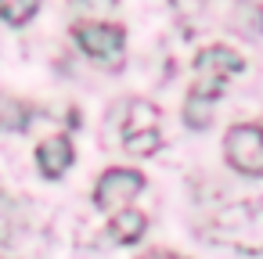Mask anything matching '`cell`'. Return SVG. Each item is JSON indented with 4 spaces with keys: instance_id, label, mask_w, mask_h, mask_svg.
I'll return each instance as SVG.
<instances>
[{
    "instance_id": "4fadbf2b",
    "label": "cell",
    "mask_w": 263,
    "mask_h": 259,
    "mask_svg": "<svg viewBox=\"0 0 263 259\" xmlns=\"http://www.w3.org/2000/svg\"><path fill=\"white\" fill-rule=\"evenodd\" d=\"M141 259H184V255H173V252H148V255H141Z\"/></svg>"
},
{
    "instance_id": "277c9868",
    "label": "cell",
    "mask_w": 263,
    "mask_h": 259,
    "mask_svg": "<svg viewBox=\"0 0 263 259\" xmlns=\"http://www.w3.org/2000/svg\"><path fill=\"white\" fill-rule=\"evenodd\" d=\"M144 187V176L137 169H105L98 187H94V205L112 212V209H126V202L137 198V191Z\"/></svg>"
},
{
    "instance_id": "8fae6325",
    "label": "cell",
    "mask_w": 263,
    "mask_h": 259,
    "mask_svg": "<svg viewBox=\"0 0 263 259\" xmlns=\"http://www.w3.org/2000/svg\"><path fill=\"white\" fill-rule=\"evenodd\" d=\"M209 119H213V101H205L198 94H187V101H184V123L191 130H205Z\"/></svg>"
},
{
    "instance_id": "52a82bcc",
    "label": "cell",
    "mask_w": 263,
    "mask_h": 259,
    "mask_svg": "<svg viewBox=\"0 0 263 259\" xmlns=\"http://www.w3.org/2000/svg\"><path fill=\"white\" fill-rule=\"evenodd\" d=\"M148 130H159V108H155V105H148V101H130V115H126L123 137L148 133Z\"/></svg>"
},
{
    "instance_id": "9c48e42d",
    "label": "cell",
    "mask_w": 263,
    "mask_h": 259,
    "mask_svg": "<svg viewBox=\"0 0 263 259\" xmlns=\"http://www.w3.org/2000/svg\"><path fill=\"white\" fill-rule=\"evenodd\" d=\"M29 126V108L8 94H0V130H26Z\"/></svg>"
},
{
    "instance_id": "6da1fadb",
    "label": "cell",
    "mask_w": 263,
    "mask_h": 259,
    "mask_svg": "<svg viewBox=\"0 0 263 259\" xmlns=\"http://www.w3.org/2000/svg\"><path fill=\"white\" fill-rule=\"evenodd\" d=\"M238 72H241V58L231 47L213 44V47H205L195 58V87H191V94H198L205 101H216L220 90H223V83L231 76H238Z\"/></svg>"
},
{
    "instance_id": "30bf717a",
    "label": "cell",
    "mask_w": 263,
    "mask_h": 259,
    "mask_svg": "<svg viewBox=\"0 0 263 259\" xmlns=\"http://www.w3.org/2000/svg\"><path fill=\"white\" fill-rule=\"evenodd\" d=\"M40 8V0H0V18L8 26H26Z\"/></svg>"
},
{
    "instance_id": "3957f363",
    "label": "cell",
    "mask_w": 263,
    "mask_h": 259,
    "mask_svg": "<svg viewBox=\"0 0 263 259\" xmlns=\"http://www.w3.org/2000/svg\"><path fill=\"white\" fill-rule=\"evenodd\" d=\"M72 36H76L83 54H90V58H98L105 65H112L123 54V44H126L123 26H112V22H80L72 29Z\"/></svg>"
},
{
    "instance_id": "7c38bea8",
    "label": "cell",
    "mask_w": 263,
    "mask_h": 259,
    "mask_svg": "<svg viewBox=\"0 0 263 259\" xmlns=\"http://www.w3.org/2000/svg\"><path fill=\"white\" fill-rule=\"evenodd\" d=\"M159 144H162L159 130H148V133H134V137H123V148H126L130 155H152V151H155Z\"/></svg>"
},
{
    "instance_id": "8992f818",
    "label": "cell",
    "mask_w": 263,
    "mask_h": 259,
    "mask_svg": "<svg viewBox=\"0 0 263 259\" xmlns=\"http://www.w3.org/2000/svg\"><path fill=\"white\" fill-rule=\"evenodd\" d=\"M144 230H148V216L137 212V209H123V212H116V220H112V237H116L119 245L141 241Z\"/></svg>"
},
{
    "instance_id": "7a4b0ae2",
    "label": "cell",
    "mask_w": 263,
    "mask_h": 259,
    "mask_svg": "<svg viewBox=\"0 0 263 259\" xmlns=\"http://www.w3.org/2000/svg\"><path fill=\"white\" fill-rule=\"evenodd\" d=\"M223 155L238 173L263 176V126H256V123L231 126L223 137Z\"/></svg>"
},
{
    "instance_id": "5b68a950",
    "label": "cell",
    "mask_w": 263,
    "mask_h": 259,
    "mask_svg": "<svg viewBox=\"0 0 263 259\" xmlns=\"http://www.w3.org/2000/svg\"><path fill=\"white\" fill-rule=\"evenodd\" d=\"M36 166H40V173L44 176H62L69 166H72V141L69 137H51V141H44L40 148H36Z\"/></svg>"
},
{
    "instance_id": "ba28073f",
    "label": "cell",
    "mask_w": 263,
    "mask_h": 259,
    "mask_svg": "<svg viewBox=\"0 0 263 259\" xmlns=\"http://www.w3.org/2000/svg\"><path fill=\"white\" fill-rule=\"evenodd\" d=\"M119 8V0H72V18H76V26L87 18V22H101L105 15H112Z\"/></svg>"
}]
</instances>
